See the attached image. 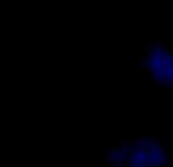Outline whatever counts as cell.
<instances>
[{
	"mask_svg": "<svg viewBox=\"0 0 173 167\" xmlns=\"http://www.w3.org/2000/svg\"><path fill=\"white\" fill-rule=\"evenodd\" d=\"M157 158V164H163V163H172V155H169V149L167 148H161L158 151V154L155 155Z\"/></svg>",
	"mask_w": 173,
	"mask_h": 167,
	"instance_id": "1",
	"label": "cell"
},
{
	"mask_svg": "<svg viewBox=\"0 0 173 167\" xmlns=\"http://www.w3.org/2000/svg\"><path fill=\"white\" fill-rule=\"evenodd\" d=\"M155 71H157L155 64H144V67H143V70H141V79H144L146 75L154 76V75H155Z\"/></svg>",
	"mask_w": 173,
	"mask_h": 167,
	"instance_id": "2",
	"label": "cell"
},
{
	"mask_svg": "<svg viewBox=\"0 0 173 167\" xmlns=\"http://www.w3.org/2000/svg\"><path fill=\"white\" fill-rule=\"evenodd\" d=\"M169 67V59L167 58H157L155 61V68L157 70H167Z\"/></svg>",
	"mask_w": 173,
	"mask_h": 167,
	"instance_id": "3",
	"label": "cell"
},
{
	"mask_svg": "<svg viewBox=\"0 0 173 167\" xmlns=\"http://www.w3.org/2000/svg\"><path fill=\"white\" fill-rule=\"evenodd\" d=\"M132 145H134V148L135 149H146V140L144 138H135V140H132Z\"/></svg>",
	"mask_w": 173,
	"mask_h": 167,
	"instance_id": "4",
	"label": "cell"
},
{
	"mask_svg": "<svg viewBox=\"0 0 173 167\" xmlns=\"http://www.w3.org/2000/svg\"><path fill=\"white\" fill-rule=\"evenodd\" d=\"M167 40V37H152L151 38V41H166Z\"/></svg>",
	"mask_w": 173,
	"mask_h": 167,
	"instance_id": "5",
	"label": "cell"
},
{
	"mask_svg": "<svg viewBox=\"0 0 173 167\" xmlns=\"http://www.w3.org/2000/svg\"><path fill=\"white\" fill-rule=\"evenodd\" d=\"M158 167H170L169 163H163V164H158Z\"/></svg>",
	"mask_w": 173,
	"mask_h": 167,
	"instance_id": "6",
	"label": "cell"
},
{
	"mask_svg": "<svg viewBox=\"0 0 173 167\" xmlns=\"http://www.w3.org/2000/svg\"><path fill=\"white\" fill-rule=\"evenodd\" d=\"M167 149H169V151H170V155H172V157H173V146H169V148H167Z\"/></svg>",
	"mask_w": 173,
	"mask_h": 167,
	"instance_id": "7",
	"label": "cell"
},
{
	"mask_svg": "<svg viewBox=\"0 0 173 167\" xmlns=\"http://www.w3.org/2000/svg\"><path fill=\"white\" fill-rule=\"evenodd\" d=\"M169 90H172V91H173V82H170V87H169Z\"/></svg>",
	"mask_w": 173,
	"mask_h": 167,
	"instance_id": "8",
	"label": "cell"
}]
</instances>
